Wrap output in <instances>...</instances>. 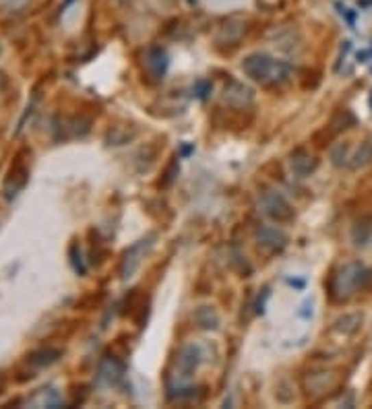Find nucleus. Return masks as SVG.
I'll use <instances>...</instances> for the list:
<instances>
[{
	"mask_svg": "<svg viewBox=\"0 0 372 409\" xmlns=\"http://www.w3.org/2000/svg\"><path fill=\"white\" fill-rule=\"evenodd\" d=\"M372 164V136L364 139L360 143V147L356 149V153L351 156V162H349V168L351 170H362L366 166Z\"/></svg>",
	"mask_w": 372,
	"mask_h": 409,
	"instance_id": "6ab92c4d",
	"label": "nucleus"
},
{
	"mask_svg": "<svg viewBox=\"0 0 372 409\" xmlns=\"http://www.w3.org/2000/svg\"><path fill=\"white\" fill-rule=\"evenodd\" d=\"M209 91H211V83H209V81H205V79L197 81V85H195V95H197L199 99H205Z\"/></svg>",
	"mask_w": 372,
	"mask_h": 409,
	"instance_id": "cd10ccee",
	"label": "nucleus"
},
{
	"mask_svg": "<svg viewBox=\"0 0 372 409\" xmlns=\"http://www.w3.org/2000/svg\"><path fill=\"white\" fill-rule=\"evenodd\" d=\"M188 3H190V5H197V3H199V0H188Z\"/></svg>",
	"mask_w": 372,
	"mask_h": 409,
	"instance_id": "7c9ffc66",
	"label": "nucleus"
},
{
	"mask_svg": "<svg viewBox=\"0 0 372 409\" xmlns=\"http://www.w3.org/2000/svg\"><path fill=\"white\" fill-rule=\"evenodd\" d=\"M275 42L280 44L282 50L294 52V46H296L294 42H298V36H296V32H292V29H284V32L275 34Z\"/></svg>",
	"mask_w": 372,
	"mask_h": 409,
	"instance_id": "b1692460",
	"label": "nucleus"
},
{
	"mask_svg": "<svg viewBox=\"0 0 372 409\" xmlns=\"http://www.w3.org/2000/svg\"><path fill=\"white\" fill-rule=\"evenodd\" d=\"M255 101V91L242 81H230L223 89V103L234 110H246Z\"/></svg>",
	"mask_w": 372,
	"mask_h": 409,
	"instance_id": "0eeeda50",
	"label": "nucleus"
},
{
	"mask_svg": "<svg viewBox=\"0 0 372 409\" xmlns=\"http://www.w3.org/2000/svg\"><path fill=\"white\" fill-rule=\"evenodd\" d=\"M257 246L265 254H277L288 246V236L275 225H263L257 232Z\"/></svg>",
	"mask_w": 372,
	"mask_h": 409,
	"instance_id": "6e6552de",
	"label": "nucleus"
},
{
	"mask_svg": "<svg viewBox=\"0 0 372 409\" xmlns=\"http://www.w3.org/2000/svg\"><path fill=\"white\" fill-rule=\"evenodd\" d=\"M62 351L60 349H54V347H42V349H36L27 356V364H32L34 368H48L52 364H56L60 360Z\"/></svg>",
	"mask_w": 372,
	"mask_h": 409,
	"instance_id": "dca6fc26",
	"label": "nucleus"
},
{
	"mask_svg": "<svg viewBox=\"0 0 372 409\" xmlns=\"http://www.w3.org/2000/svg\"><path fill=\"white\" fill-rule=\"evenodd\" d=\"M261 211L275 223L284 225V223H290L294 221L296 213H294V207L292 203L280 193V190H267L263 193L261 197Z\"/></svg>",
	"mask_w": 372,
	"mask_h": 409,
	"instance_id": "39448f33",
	"label": "nucleus"
},
{
	"mask_svg": "<svg viewBox=\"0 0 372 409\" xmlns=\"http://www.w3.org/2000/svg\"><path fill=\"white\" fill-rule=\"evenodd\" d=\"M370 110H372V93H370Z\"/></svg>",
	"mask_w": 372,
	"mask_h": 409,
	"instance_id": "2f4dec72",
	"label": "nucleus"
},
{
	"mask_svg": "<svg viewBox=\"0 0 372 409\" xmlns=\"http://www.w3.org/2000/svg\"><path fill=\"white\" fill-rule=\"evenodd\" d=\"M360 327H362V314L351 312V314L339 317V319L333 323L331 333H337V335H341V337H349V335H354V333H358Z\"/></svg>",
	"mask_w": 372,
	"mask_h": 409,
	"instance_id": "4468645a",
	"label": "nucleus"
},
{
	"mask_svg": "<svg viewBox=\"0 0 372 409\" xmlns=\"http://www.w3.org/2000/svg\"><path fill=\"white\" fill-rule=\"evenodd\" d=\"M356 124V118H354V114L349 112V110H339L335 116H333V120H331V132H341V130H345V128H349V126H354Z\"/></svg>",
	"mask_w": 372,
	"mask_h": 409,
	"instance_id": "4be33fe9",
	"label": "nucleus"
},
{
	"mask_svg": "<svg viewBox=\"0 0 372 409\" xmlns=\"http://www.w3.org/2000/svg\"><path fill=\"white\" fill-rule=\"evenodd\" d=\"M124 376V364L116 358H103L99 364V378L106 384H118Z\"/></svg>",
	"mask_w": 372,
	"mask_h": 409,
	"instance_id": "ddd939ff",
	"label": "nucleus"
},
{
	"mask_svg": "<svg viewBox=\"0 0 372 409\" xmlns=\"http://www.w3.org/2000/svg\"><path fill=\"white\" fill-rule=\"evenodd\" d=\"M290 166H292V172L298 178H306V176H310L319 168V160L314 156H310L306 149H298V151L292 153Z\"/></svg>",
	"mask_w": 372,
	"mask_h": 409,
	"instance_id": "f8f14e48",
	"label": "nucleus"
},
{
	"mask_svg": "<svg viewBox=\"0 0 372 409\" xmlns=\"http://www.w3.org/2000/svg\"><path fill=\"white\" fill-rule=\"evenodd\" d=\"M275 3H280V0H275Z\"/></svg>",
	"mask_w": 372,
	"mask_h": 409,
	"instance_id": "72a5a7b5",
	"label": "nucleus"
},
{
	"mask_svg": "<svg viewBox=\"0 0 372 409\" xmlns=\"http://www.w3.org/2000/svg\"><path fill=\"white\" fill-rule=\"evenodd\" d=\"M368 280H370V271L362 262H358V260L343 262L329 277V284H327L329 296L333 302L343 304V302L351 300L368 284Z\"/></svg>",
	"mask_w": 372,
	"mask_h": 409,
	"instance_id": "f257e3e1",
	"label": "nucleus"
},
{
	"mask_svg": "<svg viewBox=\"0 0 372 409\" xmlns=\"http://www.w3.org/2000/svg\"><path fill=\"white\" fill-rule=\"evenodd\" d=\"M267 298H269V290L265 288V290H263V300H261V296H259V302H257V312H259V314H265V304H267Z\"/></svg>",
	"mask_w": 372,
	"mask_h": 409,
	"instance_id": "c85d7f7f",
	"label": "nucleus"
},
{
	"mask_svg": "<svg viewBox=\"0 0 372 409\" xmlns=\"http://www.w3.org/2000/svg\"><path fill=\"white\" fill-rule=\"evenodd\" d=\"M242 71L246 77H251L253 81L261 85H280L290 79L292 66L284 60H275L273 56L265 52H255L248 54L242 60Z\"/></svg>",
	"mask_w": 372,
	"mask_h": 409,
	"instance_id": "f03ea898",
	"label": "nucleus"
},
{
	"mask_svg": "<svg viewBox=\"0 0 372 409\" xmlns=\"http://www.w3.org/2000/svg\"><path fill=\"white\" fill-rule=\"evenodd\" d=\"M170 66V56L164 48H149L147 54H145V71L149 77H153L156 81L164 79L166 71Z\"/></svg>",
	"mask_w": 372,
	"mask_h": 409,
	"instance_id": "9d476101",
	"label": "nucleus"
},
{
	"mask_svg": "<svg viewBox=\"0 0 372 409\" xmlns=\"http://www.w3.org/2000/svg\"><path fill=\"white\" fill-rule=\"evenodd\" d=\"M193 321L203 331H215L219 327V314L215 312L213 306H199L193 314Z\"/></svg>",
	"mask_w": 372,
	"mask_h": 409,
	"instance_id": "f3484780",
	"label": "nucleus"
},
{
	"mask_svg": "<svg viewBox=\"0 0 372 409\" xmlns=\"http://www.w3.org/2000/svg\"><path fill=\"white\" fill-rule=\"evenodd\" d=\"M331 162L333 166L337 168H343V166H349L351 162V156H349V145L347 143H339L331 149Z\"/></svg>",
	"mask_w": 372,
	"mask_h": 409,
	"instance_id": "5701e85b",
	"label": "nucleus"
},
{
	"mask_svg": "<svg viewBox=\"0 0 372 409\" xmlns=\"http://www.w3.org/2000/svg\"><path fill=\"white\" fill-rule=\"evenodd\" d=\"M5 83H7V79H5V73L0 71V93H3V89H5Z\"/></svg>",
	"mask_w": 372,
	"mask_h": 409,
	"instance_id": "c756f323",
	"label": "nucleus"
},
{
	"mask_svg": "<svg viewBox=\"0 0 372 409\" xmlns=\"http://www.w3.org/2000/svg\"><path fill=\"white\" fill-rule=\"evenodd\" d=\"M335 374L333 372H312L304 378V388L308 395H325L335 386Z\"/></svg>",
	"mask_w": 372,
	"mask_h": 409,
	"instance_id": "9b49d317",
	"label": "nucleus"
},
{
	"mask_svg": "<svg viewBox=\"0 0 372 409\" xmlns=\"http://www.w3.org/2000/svg\"><path fill=\"white\" fill-rule=\"evenodd\" d=\"M27 5H29V0H7L5 3L9 13H21Z\"/></svg>",
	"mask_w": 372,
	"mask_h": 409,
	"instance_id": "bb28decb",
	"label": "nucleus"
},
{
	"mask_svg": "<svg viewBox=\"0 0 372 409\" xmlns=\"http://www.w3.org/2000/svg\"><path fill=\"white\" fill-rule=\"evenodd\" d=\"M205 362V349L199 343H186L178 349L176 356V370H174V378L178 380V388H182V384H186L193 374L197 372V368Z\"/></svg>",
	"mask_w": 372,
	"mask_h": 409,
	"instance_id": "7ed1b4c3",
	"label": "nucleus"
},
{
	"mask_svg": "<svg viewBox=\"0 0 372 409\" xmlns=\"http://www.w3.org/2000/svg\"><path fill=\"white\" fill-rule=\"evenodd\" d=\"M156 240H158V236H156V234H149V236L137 240L133 246L127 248V252H124V256H122V262H120V277H122L124 282H129V280L135 275V273L139 271L141 262H143L145 256L151 252Z\"/></svg>",
	"mask_w": 372,
	"mask_h": 409,
	"instance_id": "20e7f679",
	"label": "nucleus"
},
{
	"mask_svg": "<svg viewBox=\"0 0 372 409\" xmlns=\"http://www.w3.org/2000/svg\"><path fill=\"white\" fill-rule=\"evenodd\" d=\"M246 21L242 17H227L215 34V44L217 46H236L244 34H246Z\"/></svg>",
	"mask_w": 372,
	"mask_h": 409,
	"instance_id": "1a4fd4ad",
	"label": "nucleus"
},
{
	"mask_svg": "<svg viewBox=\"0 0 372 409\" xmlns=\"http://www.w3.org/2000/svg\"><path fill=\"white\" fill-rule=\"evenodd\" d=\"M351 240L356 246H366L372 240V215H362L354 221L351 227Z\"/></svg>",
	"mask_w": 372,
	"mask_h": 409,
	"instance_id": "2eb2a0df",
	"label": "nucleus"
},
{
	"mask_svg": "<svg viewBox=\"0 0 372 409\" xmlns=\"http://www.w3.org/2000/svg\"><path fill=\"white\" fill-rule=\"evenodd\" d=\"M29 182V168L25 164V160L21 158V153L15 158L5 182H3V193H5V199L7 201H13L19 197V193H23V188L27 186Z\"/></svg>",
	"mask_w": 372,
	"mask_h": 409,
	"instance_id": "423d86ee",
	"label": "nucleus"
},
{
	"mask_svg": "<svg viewBox=\"0 0 372 409\" xmlns=\"http://www.w3.org/2000/svg\"><path fill=\"white\" fill-rule=\"evenodd\" d=\"M135 134L137 130L135 128H127V126H114L110 132H108V141L110 145H124V143H129L131 139H135Z\"/></svg>",
	"mask_w": 372,
	"mask_h": 409,
	"instance_id": "412c9836",
	"label": "nucleus"
},
{
	"mask_svg": "<svg viewBox=\"0 0 372 409\" xmlns=\"http://www.w3.org/2000/svg\"><path fill=\"white\" fill-rule=\"evenodd\" d=\"M29 405H34V407H58V405H62V397L52 388H42L34 399H29Z\"/></svg>",
	"mask_w": 372,
	"mask_h": 409,
	"instance_id": "aec40b11",
	"label": "nucleus"
},
{
	"mask_svg": "<svg viewBox=\"0 0 372 409\" xmlns=\"http://www.w3.org/2000/svg\"><path fill=\"white\" fill-rule=\"evenodd\" d=\"M0 54H3V44H0Z\"/></svg>",
	"mask_w": 372,
	"mask_h": 409,
	"instance_id": "473e14b6",
	"label": "nucleus"
},
{
	"mask_svg": "<svg viewBox=\"0 0 372 409\" xmlns=\"http://www.w3.org/2000/svg\"><path fill=\"white\" fill-rule=\"evenodd\" d=\"M89 120L85 118H62V126L60 128V136L62 139H69V136H85L89 132Z\"/></svg>",
	"mask_w": 372,
	"mask_h": 409,
	"instance_id": "a211bd4d",
	"label": "nucleus"
},
{
	"mask_svg": "<svg viewBox=\"0 0 372 409\" xmlns=\"http://www.w3.org/2000/svg\"><path fill=\"white\" fill-rule=\"evenodd\" d=\"M71 262H73V267H75V271L79 273V275H85V264H83L81 248H79V244H77V242L71 246Z\"/></svg>",
	"mask_w": 372,
	"mask_h": 409,
	"instance_id": "393cba45",
	"label": "nucleus"
},
{
	"mask_svg": "<svg viewBox=\"0 0 372 409\" xmlns=\"http://www.w3.org/2000/svg\"><path fill=\"white\" fill-rule=\"evenodd\" d=\"M178 172H180V166H178V162L174 160L170 166H168V170H166V180L162 182L164 186H170L174 180H176V176H178Z\"/></svg>",
	"mask_w": 372,
	"mask_h": 409,
	"instance_id": "a878e982",
	"label": "nucleus"
}]
</instances>
